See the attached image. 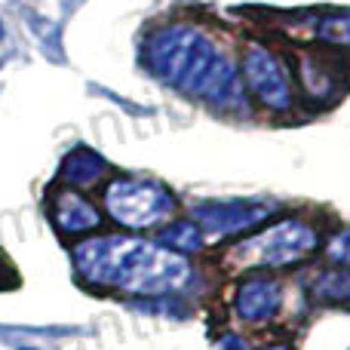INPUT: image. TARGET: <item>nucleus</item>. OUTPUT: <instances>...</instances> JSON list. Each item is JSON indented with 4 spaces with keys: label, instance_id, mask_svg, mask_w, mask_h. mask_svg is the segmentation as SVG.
<instances>
[{
    "label": "nucleus",
    "instance_id": "nucleus-10",
    "mask_svg": "<svg viewBox=\"0 0 350 350\" xmlns=\"http://www.w3.org/2000/svg\"><path fill=\"white\" fill-rule=\"evenodd\" d=\"M314 295L329 304H350V271L323 273L314 286Z\"/></svg>",
    "mask_w": 350,
    "mask_h": 350
},
{
    "label": "nucleus",
    "instance_id": "nucleus-16",
    "mask_svg": "<svg viewBox=\"0 0 350 350\" xmlns=\"http://www.w3.org/2000/svg\"><path fill=\"white\" fill-rule=\"evenodd\" d=\"M0 273H3V265H0Z\"/></svg>",
    "mask_w": 350,
    "mask_h": 350
},
{
    "label": "nucleus",
    "instance_id": "nucleus-8",
    "mask_svg": "<svg viewBox=\"0 0 350 350\" xmlns=\"http://www.w3.org/2000/svg\"><path fill=\"white\" fill-rule=\"evenodd\" d=\"M53 218H55V228L65 230V234H86V230H96L102 224V215L92 209L90 200H83L80 193H71V191L59 193Z\"/></svg>",
    "mask_w": 350,
    "mask_h": 350
},
{
    "label": "nucleus",
    "instance_id": "nucleus-15",
    "mask_svg": "<svg viewBox=\"0 0 350 350\" xmlns=\"http://www.w3.org/2000/svg\"><path fill=\"white\" fill-rule=\"evenodd\" d=\"M265 350H289V347H283V345H273V347H265Z\"/></svg>",
    "mask_w": 350,
    "mask_h": 350
},
{
    "label": "nucleus",
    "instance_id": "nucleus-4",
    "mask_svg": "<svg viewBox=\"0 0 350 350\" xmlns=\"http://www.w3.org/2000/svg\"><path fill=\"white\" fill-rule=\"evenodd\" d=\"M105 206H108L111 218L126 228H151L175 209V200L163 185L117 178L105 187Z\"/></svg>",
    "mask_w": 350,
    "mask_h": 350
},
{
    "label": "nucleus",
    "instance_id": "nucleus-6",
    "mask_svg": "<svg viewBox=\"0 0 350 350\" xmlns=\"http://www.w3.org/2000/svg\"><path fill=\"white\" fill-rule=\"evenodd\" d=\"M271 212H273L271 206L258 203V200H212V203H200L193 209V218L209 234L228 237V234H243V230L255 228Z\"/></svg>",
    "mask_w": 350,
    "mask_h": 350
},
{
    "label": "nucleus",
    "instance_id": "nucleus-3",
    "mask_svg": "<svg viewBox=\"0 0 350 350\" xmlns=\"http://www.w3.org/2000/svg\"><path fill=\"white\" fill-rule=\"evenodd\" d=\"M314 249H317V230L310 224L298 221V218H286V221L243 240L230 252V258L246 267H286L308 258Z\"/></svg>",
    "mask_w": 350,
    "mask_h": 350
},
{
    "label": "nucleus",
    "instance_id": "nucleus-5",
    "mask_svg": "<svg viewBox=\"0 0 350 350\" xmlns=\"http://www.w3.org/2000/svg\"><path fill=\"white\" fill-rule=\"evenodd\" d=\"M243 74H246L249 90L258 96V102L271 111H289L292 92L286 71L280 65V59L273 53H267L265 46H249L246 59H243Z\"/></svg>",
    "mask_w": 350,
    "mask_h": 350
},
{
    "label": "nucleus",
    "instance_id": "nucleus-11",
    "mask_svg": "<svg viewBox=\"0 0 350 350\" xmlns=\"http://www.w3.org/2000/svg\"><path fill=\"white\" fill-rule=\"evenodd\" d=\"M163 243L166 246H172L175 252H193V249L203 246V234H200L197 228H193L191 221H175L170 228L163 230Z\"/></svg>",
    "mask_w": 350,
    "mask_h": 350
},
{
    "label": "nucleus",
    "instance_id": "nucleus-9",
    "mask_svg": "<svg viewBox=\"0 0 350 350\" xmlns=\"http://www.w3.org/2000/svg\"><path fill=\"white\" fill-rule=\"evenodd\" d=\"M108 172V163H105L98 154L86 151V148H80V151H74L71 157L65 160V170H62V175H65V181H71V185L83 187V185H92L96 178H102V175Z\"/></svg>",
    "mask_w": 350,
    "mask_h": 350
},
{
    "label": "nucleus",
    "instance_id": "nucleus-1",
    "mask_svg": "<svg viewBox=\"0 0 350 350\" xmlns=\"http://www.w3.org/2000/svg\"><path fill=\"white\" fill-rule=\"evenodd\" d=\"M74 265L90 283L139 295L175 292L191 277V265L181 252L133 237H102L80 243L74 249Z\"/></svg>",
    "mask_w": 350,
    "mask_h": 350
},
{
    "label": "nucleus",
    "instance_id": "nucleus-2",
    "mask_svg": "<svg viewBox=\"0 0 350 350\" xmlns=\"http://www.w3.org/2000/svg\"><path fill=\"white\" fill-rule=\"evenodd\" d=\"M145 59L160 80L181 92L200 96L212 105H234L243 98L234 62L197 28L170 25L157 31L148 40Z\"/></svg>",
    "mask_w": 350,
    "mask_h": 350
},
{
    "label": "nucleus",
    "instance_id": "nucleus-12",
    "mask_svg": "<svg viewBox=\"0 0 350 350\" xmlns=\"http://www.w3.org/2000/svg\"><path fill=\"white\" fill-rule=\"evenodd\" d=\"M317 34L329 43L350 46V12H335V16H323L317 25Z\"/></svg>",
    "mask_w": 350,
    "mask_h": 350
},
{
    "label": "nucleus",
    "instance_id": "nucleus-7",
    "mask_svg": "<svg viewBox=\"0 0 350 350\" xmlns=\"http://www.w3.org/2000/svg\"><path fill=\"white\" fill-rule=\"evenodd\" d=\"M283 301V292L273 280L258 277V280H246V283L237 289V314L246 323H265L271 320L280 310Z\"/></svg>",
    "mask_w": 350,
    "mask_h": 350
},
{
    "label": "nucleus",
    "instance_id": "nucleus-14",
    "mask_svg": "<svg viewBox=\"0 0 350 350\" xmlns=\"http://www.w3.org/2000/svg\"><path fill=\"white\" fill-rule=\"evenodd\" d=\"M329 255L341 265H350V230H341L332 243H329Z\"/></svg>",
    "mask_w": 350,
    "mask_h": 350
},
{
    "label": "nucleus",
    "instance_id": "nucleus-13",
    "mask_svg": "<svg viewBox=\"0 0 350 350\" xmlns=\"http://www.w3.org/2000/svg\"><path fill=\"white\" fill-rule=\"evenodd\" d=\"M301 77H304V90L320 92V96H329V92H332V83H335L332 74L320 71V65H317V62H304Z\"/></svg>",
    "mask_w": 350,
    "mask_h": 350
}]
</instances>
